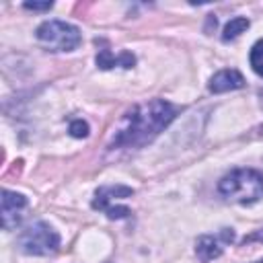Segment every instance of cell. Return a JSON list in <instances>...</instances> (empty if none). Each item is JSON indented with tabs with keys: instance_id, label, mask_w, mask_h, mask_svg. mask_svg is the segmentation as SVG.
Here are the masks:
<instances>
[{
	"instance_id": "3",
	"label": "cell",
	"mask_w": 263,
	"mask_h": 263,
	"mask_svg": "<svg viewBox=\"0 0 263 263\" xmlns=\"http://www.w3.org/2000/svg\"><path fill=\"white\" fill-rule=\"evenodd\" d=\"M35 37L41 45H45L51 51H74L82 43L80 29L66 23V21H45L37 27Z\"/></svg>"
},
{
	"instance_id": "5",
	"label": "cell",
	"mask_w": 263,
	"mask_h": 263,
	"mask_svg": "<svg viewBox=\"0 0 263 263\" xmlns=\"http://www.w3.org/2000/svg\"><path fill=\"white\" fill-rule=\"evenodd\" d=\"M134 195L132 187L125 185H103L95 191V199H92V208L99 212H105L111 220H121L127 218L132 214V210L123 203H119L121 199H127Z\"/></svg>"
},
{
	"instance_id": "11",
	"label": "cell",
	"mask_w": 263,
	"mask_h": 263,
	"mask_svg": "<svg viewBox=\"0 0 263 263\" xmlns=\"http://www.w3.org/2000/svg\"><path fill=\"white\" fill-rule=\"evenodd\" d=\"M249 64H251V68L255 70V74H259V76L263 78V39H259V41L251 47Z\"/></svg>"
},
{
	"instance_id": "15",
	"label": "cell",
	"mask_w": 263,
	"mask_h": 263,
	"mask_svg": "<svg viewBox=\"0 0 263 263\" xmlns=\"http://www.w3.org/2000/svg\"><path fill=\"white\" fill-rule=\"evenodd\" d=\"M253 263H263V259H259V261H253Z\"/></svg>"
},
{
	"instance_id": "6",
	"label": "cell",
	"mask_w": 263,
	"mask_h": 263,
	"mask_svg": "<svg viewBox=\"0 0 263 263\" xmlns=\"http://www.w3.org/2000/svg\"><path fill=\"white\" fill-rule=\"evenodd\" d=\"M234 240V230L232 228H222L220 234L212 236V234H201L195 240V255L201 263H210L212 259H218L224 251L226 242Z\"/></svg>"
},
{
	"instance_id": "1",
	"label": "cell",
	"mask_w": 263,
	"mask_h": 263,
	"mask_svg": "<svg viewBox=\"0 0 263 263\" xmlns=\"http://www.w3.org/2000/svg\"><path fill=\"white\" fill-rule=\"evenodd\" d=\"M181 111L183 107L164 99H150L132 107L115 129L111 148H138L152 142Z\"/></svg>"
},
{
	"instance_id": "10",
	"label": "cell",
	"mask_w": 263,
	"mask_h": 263,
	"mask_svg": "<svg viewBox=\"0 0 263 263\" xmlns=\"http://www.w3.org/2000/svg\"><path fill=\"white\" fill-rule=\"evenodd\" d=\"M249 18L247 16H234L230 18L226 25H224V31H222V41H232L236 39L240 33H245L249 29Z\"/></svg>"
},
{
	"instance_id": "13",
	"label": "cell",
	"mask_w": 263,
	"mask_h": 263,
	"mask_svg": "<svg viewBox=\"0 0 263 263\" xmlns=\"http://www.w3.org/2000/svg\"><path fill=\"white\" fill-rule=\"evenodd\" d=\"M27 10H37V12H41V10H49L51 6H53V2H25L23 4Z\"/></svg>"
},
{
	"instance_id": "4",
	"label": "cell",
	"mask_w": 263,
	"mask_h": 263,
	"mask_svg": "<svg viewBox=\"0 0 263 263\" xmlns=\"http://www.w3.org/2000/svg\"><path fill=\"white\" fill-rule=\"evenodd\" d=\"M16 245L25 255L47 257L60 249V234L47 222H35L18 234Z\"/></svg>"
},
{
	"instance_id": "12",
	"label": "cell",
	"mask_w": 263,
	"mask_h": 263,
	"mask_svg": "<svg viewBox=\"0 0 263 263\" xmlns=\"http://www.w3.org/2000/svg\"><path fill=\"white\" fill-rule=\"evenodd\" d=\"M68 132H70L72 138H86V136H88V123H86L84 119H74V121L70 123Z\"/></svg>"
},
{
	"instance_id": "9",
	"label": "cell",
	"mask_w": 263,
	"mask_h": 263,
	"mask_svg": "<svg viewBox=\"0 0 263 263\" xmlns=\"http://www.w3.org/2000/svg\"><path fill=\"white\" fill-rule=\"evenodd\" d=\"M136 64V55L129 53V51H121L119 55H115L109 47H101L99 53H97V66L101 70H111L115 66H121V68H134Z\"/></svg>"
},
{
	"instance_id": "2",
	"label": "cell",
	"mask_w": 263,
	"mask_h": 263,
	"mask_svg": "<svg viewBox=\"0 0 263 263\" xmlns=\"http://www.w3.org/2000/svg\"><path fill=\"white\" fill-rule=\"evenodd\" d=\"M218 191L230 201L242 205L255 203L263 199V173L255 168H234L220 179Z\"/></svg>"
},
{
	"instance_id": "14",
	"label": "cell",
	"mask_w": 263,
	"mask_h": 263,
	"mask_svg": "<svg viewBox=\"0 0 263 263\" xmlns=\"http://www.w3.org/2000/svg\"><path fill=\"white\" fill-rule=\"evenodd\" d=\"M253 240H263V230H257V232H253V234L242 238V242H253Z\"/></svg>"
},
{
	"instance_id": "8",
	"label": "cell",
	"mask_w": 263,
	"mask_h": 263,
	"mask_svg": "<svg viewBox=\"0 0 263 263\" xmlns=\"http://www.w3.org/2000/svg\"><path fill=\"white\" fill-rule=\"evenodd\" d=\"M245 84H247V82H245V76H242L238 70H234V68H226V70L216 72V74L210 78L208 88H210V92L220 95V92H228V90L242 88Z\"/></svg>"
},
{
	"instance_id": "7",
	"label": "cell",
	"mask_w": 263,
	"mask_h": 263,
	"mask_svg": "<svg viewBox=\"0 0 263 263\" xmlns=\"http://www.w3.org/2000/svg\"><path fill=\"white\" fill-rule=\"evenodd\" d=\"M27 208V197L23 193L4 189L2 191V228L12 230L21 222V212Z\"/></svg>"
}]
</instances>
